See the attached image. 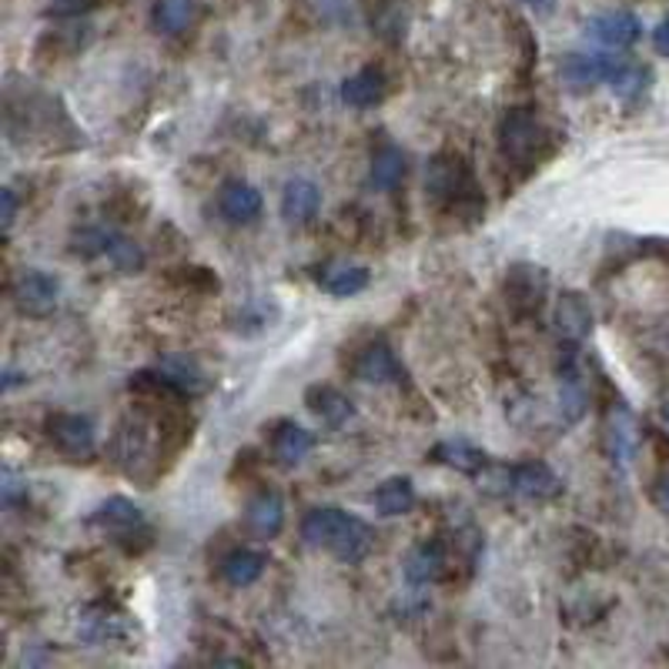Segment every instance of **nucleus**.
Masks as SVG:
<instances>
[{
  "label": "nucleus",
  "mask_w": 669,
  "mask_h": 669,
  "mask_svg": "<svg viewBox=\"0 0 669 669\" xmlns=\"http://www.w3.org/2000/svg\"><path fill=\"white\" fill-rule=\"evenodd\" d=\"M245 522L258 539H275L285 525V499L275 489H262L245 505Z\"/></svg>",
  "instance_id": "obj_13"
},
{
  "label": "nucleus",
  "mask_w": 669,
  "mask_h": 669,
  "mask_svg": "<svg viewBox=\"0 0 669 669\" xmlns=\"http://www.w3.org/2000/svg\"><path fill=\"white\" fill-rule=\"evenodd\" d=\"M61 282L48 272H24L14 285V305L28 318H48L58 312Z\"/></svg>",
  "instance_id": "obj_7"
},
{
  "label": "nucleus",
  "mask_w": 669,
  "mask_h": 669,
  "mask_svg": "<svg viewBox=\"0 0 669 669\" xmlns=\"http://www.w3.org/2000/svg\"><path fill=\"white\" fill-rule=\"evenodd\" d=\"M0 218H4V232L14 228V218H18V195H14V188L0 191Z\"/></svg>",
  "instance_id": "obj_32"
},
{
  "label": "nucleus",
  "mask_w": 669,
  "mask_h": 669,
  "mask_svg": "<svg viewBox=\"0 0 669 669\" xmlns=\"http://www.w3.org/2000/svg\"><path fill=\"white\" fill-rule=\"evenodd\" d=\"M619 65L622 58H612V55H569L562 61V81L572 91H592L599 85H609Z\"/></svg>",
  "instance_id": "obj_10"
},
{
  "label": "nucleus",
  "mask_w": 669,
  "mask_h": 669,
  "mask_svg": "<svg viewBox=\"0 0 669 669\" xmlns=\"http://www.w3.org/2000/svg\"><path fill=\"white\" fill-rule=\"evenodd\" d=\"M101 0H48V14L55 18H81L88 11H95Z\"/></svg>",
  "instance_id": "obj_31"
},
{
  "label": "nucleus",
  "mask_w": 669,
  "mask_h": 669,
  "mask_svg": "<svg viewBox=\"0 0 669 669\" xmlns=\"http://www.w3.org/2000/svg\"><path fill=\"white\" fill-rule=\"evenodd\" d=\"M158 372L165 375V382L185 399V395H198V392H205V372L191 362V358H165L161 365H158Z\"/></svg>",
  "instance_id": "obj_30"
},
{
  "label": "nucleus",
  "mask_w": 669,
  "mask_h": 669,
  "mask_svg": "<svg viewBox=\"0 0 669 669\" xmlns=\"http://www.w3.org/2000/svg\"><path fill=\"white\" fill-rule=\"evenodd\" d=\"M662 422H666V425H669V399H666V402H662Z\"/></svg>",
  "instance_id": "obj_36"
},
{
  "label": "nucleus",
  "mask_w": 669,
  "mask_h": 669,
  "mask_svg": "<svg viewBox=\"0 0 669 669\" xmlns=\"http://www.w3.org/2000/svg\"><path fill=\"white\" fill-rule=\"evenodd\" d=\"M385 91H388V85H385V75L378 68H362L358 75L342 81V101L348 108H358V111L382 105Z\"/></svg>",
  "instance_id": "obj_19"
},
{
  "label": "nucleus",
  "mask_w": 669,
  "mask_h": 669,
  "mask_svg": "<svg viewBox=\"0 0 669 669\" xmlns=\"http://www.w3.org/2000/svg\"><path fill=\"white\" fill-rule=\"evenodd\" d=\"M425 195L435 208H442L445 215L455 218H479L485 201L479 195L475 175L469 168V161L459 151H442L429 161L425 171Z\"/></svg>",
  "instance_id": "obj_1"
},
{
  "label": "nucleus",
  "mask_w": 669,
  "mask_h": 669,
  "mask_svg": "<svg viewBox=\"0 0 669 669\" xmlns=\"http://www.w3.org/2000/svg\"><path fill=\"white\" fill-rule=\"evenodd\" d=\"M322 211V191L308 178H292L282 191V215L292 225H308Z\"/></svg>",
  "instance_id": "obj_18"
},
{
  "label": "nucleus",
  "mask_w": 669,
  "mask_h": 669,
  "mask_svg": "<svg viewBox=\"0 0 669 669\" xmlns=\"http://www.w3.org/2000/svg\"><path fill=\"white\" fill-rule=\"evenodd\" d=\"M48 439L71 459H88L98 445L95 422L81 412H55L48 419Z\"/></svg>",
  "instance_id": "obj_6"
},
{
  "label": "nucleus",
  "mask_w": 669,
  "mask_h": 669,
  "mask_svg": "<svg viewBox=\"0 0 669 669\" xmlns=\"http://www.w3.org/2000/svg\"><path fill=\"white\" fill-rule=\"evenodd\" d=\"M415 505V485L405 475H392L375 489V509L378 515H405Z\"/></svg>",
  "instance_id": "obj_27"
},
{
  "label": "nucleus",
  "mask_w": 669,
  "mask_h": 669,
  "mask_svg": "<svg viewBox=\"0 0 669 669\" xmlns=\"http://www.w3.org/2000/svg\"><path fill=\"white\" fill-rule=\"evenodd\" d=\"M75 252L85 258H108L118 272H141L145 252L115 228H85L75 235Z\"/></svg>",
  "instance_id": "obj_4"
},
{
  "label": "nucleus",
  "mask_w": 669,
  "mask_h": 669,
  "mask_svg": "<svg viewBox=\"0 0 669 669\" xmlns=\"http://www.w3.org/2000/svg\"><path fill=\"white\" fill-rule=\"evenodd\" d=\"M525 4H529V8H535L539 14H549V11L555 8V0H525Z\"/></svg>",
  "instance_id": "obj_35"
},
{
  "label": "nucleus",
  "mask_w": 669,
  "mask_h": 669,
  "mask_svg": "<svg viewBox=\"0 0 669 669\" xmlns=\"http://www.w3.org/2000/svg\"><path fill=\"white\" fill-rule=\"evenodd\" d=\"M198 18V0H155L151 8V21L161 35L175 38L181 31H188Z\"/></svg>",
  "instance_id": "obj_22"
},
{
  "label": "nucleus",
  "mask_w": 669,
  "mask_h": 669,
  "mask_svg": "<svg viewBox=\"0 0 669 669\" xmlns=\"http://www.w3.org/2000/svg\"><path fill=\"white\" fill-rule=\"evenodd\" d=\"M322 288L335 298H352L358 292L368 288V268L362 265H332L325 268V275H318Z\"/></svg>",
  "instance_id": "obj_29"
},
{
  "label": "nucleus",
  "mask_w": 669,
  "mask_h": 669,
  "mask_svg": "<svg viewBox=\"0 0 669 669\" xmlns=\"http://www.w3.org/2000/svg\"><path fill=\"white\" fill-rule=\"evenodd\" d=\"M302 539L315 549H328L342 562H358L372 549V529L335 505H318L302 519Z\"/></svg>",
  "instance_id": "obj_2"
},
{
  "label": "nucleus",
  "mask_w": 669,
  "mask_h": 669,
  "mask_svg": "<svg viewBox=\"0 0 669 669\" xmlns=\"http://www.w3.org/2000/svg\"><path fill=\"white\" fill-rule=\"evenodd\" d=\"M265 565H268V559L262 552H255V549H235V552H228L222 559V575H225L228 586L245 589V586H252V582L262 579Z\"/></svg>",
  "instance_id": "obj_23"
},
{
  "label": "nucleus",
  "mask_w": 669,
  "mask_h": 669,
  "mask_svg": "<svg viewBox=\"0 0 669 669\" xmlns=\"http://www.w3.org/2000/svg\"><path fill=\"white\" fill-rule=\"evenodd\" d=\"M452 575V549L442 539L419 542L405 559V579L412 586H432Z\"/></svg>",
  "instance_id": "obj_8"
},
{
  "label": "nucleus",
  "mask_w": 669,
  "mask_h": 669,
  "mask_svg": "<svg viewBox=\"0 0 669 669\" xmlns=\"http://www.w3.org/2000/svg\"><path fill=\"white\" fill-rule=\"evenodd\" d=\"M642 35V24L636 14L629 11H606V14H596L589 24H586V38L609 48V51H626L639 41Z\"/></svg>",
  "instance_id": "obj_9"
},
{
  "label": "nucleus",
  "mask_w": 669,
  "mask_h": 669,
  "mask_svg": "<svg viewBox=\"0 0 669 669\" xmlns=\"http://www.w3.org/2000/svg\"><path fill=\"white\" fill-rule=\"evenodd\" d=\"M649 81H652V75H649V68H642V65H632V61H622L619 68H616V75L609 78V91L622 101V105H636V101H642L646 98V91H649Z\"/></svg>",
  "instance_id": "obj_24"
},
{
  "label": "nucleus",
  "mask_w": 669,
  "mask_h": 669,
  "mask_svg": "<svg viewBox=\"0 0 669 669\" xmlns=\"http://www.w3.org/2000/svg\"><path fill=\"white\" fill-rule=\"evenodd\" d=\"M128 629H131V616L121 612V609L111 606V602L88 606L85 616H81V632H85V639H91V642H115V639H125Z\"/></svg>",
  "instance_id": "obj_14"
},
{
  "label": "nucleus",
  "mask_w": 669,
  "mask_h": 669,
  "mask_svg": "<svg viewBox=\"0 0 669 669\" xmlns=\"http://www.w3.org/2000/svg\"><path fill=\"white\" fill-rule=\"evenodd\" d=\"M312 445H315L312 432H305V429L295 425V422H282V425L275 429V435H272V455H275L278 465H285V469L305 462V455L312 452Z\"/></svg>",
  "instance_id": "obj_21"
},
{
  "label": "nucleus",
  "mask_w": 669,
  "mask_h": 669,
  "mask_svg": "<svg viewBox=\"0 0 669 669\" xmlns=\"http://www.w3.org/2000/svg\"><path fill=\"white\" fill-rule=\"evenodd\" d=\"M549 292V275L539 265H512L505 275V305L515 318L539 315Z\"/></svg>",
  "instance_id": "obj_5"
},
{
  "label": "nucleus",
  "mask_w": 669,
  "mask_h": 669,
  "mask_svg": "<svg viewBox=\"0 0 669 669\" xmlns=\"http://www.w3.org/2000/svg\"><path fill=\"white\" fill-rule=\"evenodd\" d=\"M305 405L328 425V429H342L348 419H355V405L348 395H342L332 385H312L305 392Z\"/></svg>",
  "instance_id": "obj_20"
},
{
  "label": "nucleus",
  "mask_w": 669,
  "mask_h": 669,
  "mask_svg": "<svg viewBox=\"0 0 669 669\" xmlns=\"http://www.w3.org/2000/svg\"><path fill=\"white\" fill-rule=\"evenodd\" d=\"M652 48H656L662 58H669V18L656 24V31H652Z\"/></svg>",
  "instance_id": "obj_33"
},
{
  "label": "nucleus",
  "mask_w": 669,
  "mask_h": 669,
  "mask_svg": "<svg viewBox=\"0 0 669 669\" xmlns=\"http://www.w3.org/2000/svg\"><path fill=\"white\" fill-rule=\"evenodd\" d=\"M402 178H405V155H402L395 145L378 148L375 158H372V171H368L372 188H378V191H392V188L402 185Z\"/></svg>",
  "instance_id": "obj_28"
},
{
  "label": "nucleus",
  "mask_w": 669,
  "mask_h": 669,
  "mask_svg": "<svg viewBox=\"0 0 669 669\" xmlns=\"http://www.w3.org/2000/svg\"><path fill=\"white\" fill-rule=\"evenodd\" d=\"M606 449L612 455V462H629L636 452V422L626 409L609 412V425H606Z\"/></svg>",
  "instance_id": "obj_25"
},
{
  "label": "nucleus",
  "mask_w": 669,
  "mask_h": 669,
  "mask_svg": "<svg viewBox=\"0 0 669 669\" xmlns=\"http://www.w3.org/2000/svg\"><path fill=\"white\" fill-rule=\"evenodd\" d=\"M91 522H95L98 529H105V532L125 539V535L145 529V512H141V505H135L131 499L115 495V499H108V502L98 505V512L91 515Z\"/></svg>",
  "instance_id": "obj_17"
},
{
  "label": "nucleus",
  "mask_w": 669,
  "mask_h": 669,
  "mask_svg": "<svg viewBox=\"0 0 669 669\" xmlns=\"http://www.w3.org/2000/svg\"><path fill=\"white\" fill-rule=\"evenodd\" d=\"M552 151V131L542 125V118L532 108H512L505 111L499 125V155L509 165L532 168Z\"/></svg>",
  "instance_id": "obj_3"
},
{
  "label": "nucleus",
  "mask_w": 669,
  "mask_h": 669,
  "mask_svg": "<svg viewBox=\"0 0 669 669\" xmlns=\"http://www.w3.org/2000/svg\"><path fill=\"white\" fill-rule=\"evenodd\" d=\"M652 502L659 505V512L669 515V472L656 482V489H652Z\"/></svg>",
  "instance_id": "obj_34"
},
{
  "label": "nucleus",
  "mask_w": 669,
  "mask_h": 669,
  "mask_svg": "<svg viewBox=\"0 0 669 669\" xmlns=\"http://www.w3.org/2000/svg\"><path fill=\"white\" fill-rule=\"evenodd\" d=\"M432 459L442 462V465H449V469L469 472V475H479V472L489 465L485 452L475 449V445H469V442H462V439H452V442L435 445V449H432Z\"/></svg>",
  "instance_id": "obj_26"
},
{
  "label": "nucleus",
  "mask_w": 669,
  "mask_h": 669,
  "mask_svg": "<svg viewBox=\"0 0 669 669\" xmlns=\"http://www.w3.org/2000/svg\"><path fill=\"white\" fill-rule=\"evenodd\" d=\"M352 372L362 378V382H372V385H395L405 378V368L399 362V355L392 352L388 342H368L358 355H355V365Z\"/></svg>",
  "instance_id": "obj_11"
},
{
  "label": "nucleus",
  "mask_w": 669,
  "mask_h": 669,
  "mask_svg": "<svg viewBox=\"0 0 669 669\" xmlns=\"http://www.w3.org/2000/svg\"><path fill=\"white\" fill-rule=\"evenodd\" d=\"M555 332L569 345H579L592 332V308L579 292L559 295V302H555Z\"/></svg>",
  "instance_id": "obj_16"
},
{
  "label": "nucleus",
  "mask_w": 669,
  "mask_h": 669,
  "mask_svg": "<svg viewBox=\"0 0 669 669\" xmlns=\"http://www.w3.org/2000/svg\"><path fill=\"white\" fill-rule=\"evenodd\" d=\"M218 208L232 225H252L262 215V191L248 181H225L218 191Z\"/></svg>",
  "instance_id": "obj_15"
},
{
  "label": "nucleus",
  "mask_w": 669,
  "mask_h": 669,
  "mask_svg": "<svg viewBox=\"0 0 669 669\" xmlns=\"http://www.w3.org/2000/svg\"><path fill=\"white\" fill-rule=\"evenodd\" d=\"M562 492V479L545 462H519L512 465V495L529 502H549Z\"/></svg>",
  "instance_id": "obj_12"
}]
</instances>
